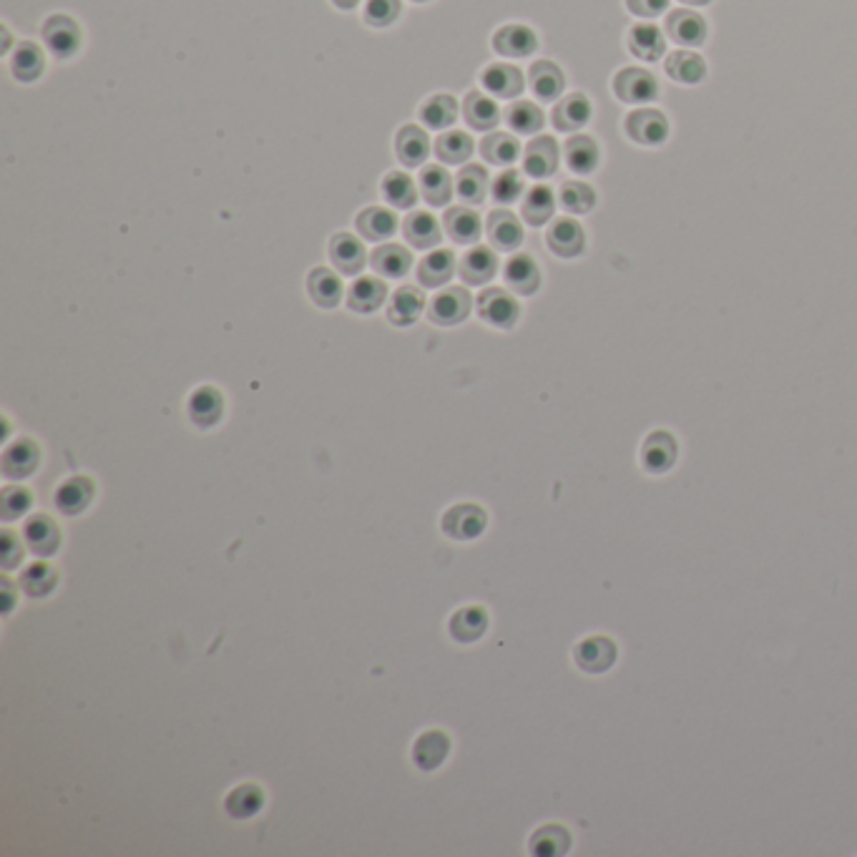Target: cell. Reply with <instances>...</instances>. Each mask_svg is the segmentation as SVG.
<instances>
[{"label": "cell", "mask_w": 857, "mask_h": 857, "mask_svg": "<svg viewBox=\"0 0 857 857\" xmlns=\"http://www.w3.org/2000/svg\"><path fill=\"white\" fill-rule=\"evenodd\" d=\"M614 93L616 99L624 101V104H651L659 96V83H656L654 73H649L646 68L629 66L621 68L614 76Z\"/></svg>", "instance_id": "1"}, {"label": "cell", "mask_w": 857, "mask_h": 857, "mask_svg": "<svg viewBox=\"0 0 857 857\" xmlns=\"http://www.w3.org/2000/svg\"><path fill=\"white\" fill-rule=\"evenodd\" d=\"M41 36L48 51L56 58H73L78 53V48L83 46L81 26H78L71 16H63V13L46 18V23H43L41 28Z\"/></svg>", "instance_id": "2"}, {"label": "cell", "mask_w": 857, "mask_h": 857, "mask_svg": "<svg viewBox=\"0 0 857 857\" xmlns=\"http://www.w3.org/2000/svg\"><path fill=\"white\" fill-rule=\"evenodd\" d=\"M478 315L491 327L511 330L518 322V317H521V307H518L516 297L508 295L506 290L488 287V290H483V295L478 297Z\"/></svg>", "instance_id": "3"}, {"label": "cell", "mask_w": 857, "mask_h": 857, "mask_svg": "<svg viewBox=\"0 0 857 857\" xmlns=\"http://www.w3.org/2000/svg\"><path fill=\"white\" fill-rule=\"evenodd\" d=\"M626 136L641 146H661L669 139V121L656 109H636L624 121Z\"/></svg>", "instance_id": "4"}, {"label": "cell", "mask_w": 857, "mask_h": 857, "mask_svg": "<svg viewBox=\"0 0 857 857\" xmlns=\"http://www.w3.org/2000/svg\"><path fill=\"white\" fill-rule=\"evenodd\" d=\"M488 516L475 503H458L443 516V531L455 541H473L486 531Z\"/></svg>", "instance_id": "5"}, {"label": "cell", "mask_w": 857, "mask_h": 857, "mask_svg": "<svg viewBox=\"0 0 857 857\" xmlns=\"http://www.w3.org/2000/svg\"><path fill=\"white\" fill-rule=\"evenodd\" d=\"M666 36L672 38L677 46L697 48L707 41V21L692 8H677L666 16Z\"/></svg>", "instance_id": "6"}, {"label": "cell", "mask_w": 857, "mask_h": 857, "mask_svg": "<svg viewBox=\"0 0 857 857\" xmlns=\"http://www.w3.org/2000/svg\"><path fill=\"white\" fill-rule=\"evenodd\" d=\"M470 305H473V300H470L468 290H463V287H448V290L438 292V295L433 297V302H430L428 307V315L435 325L453 327L470 315Z\"/></svg>", "instance_id": "7"}, {"label": "cell", "mask_w": 857, "mask_h": 857, "mask_svg": "<svg viewBox=\"0 0 857 857\" xmlns=\"http://www.w3.org/2000/svg\"><path fill=\"white\" fill-rule=\"evenodd\" d=\"M546 242H548V249H551L556 257L574 259L579 257L586 247L584 227H581L576 219H568V217L556 219V222L548 227Z\"/></svg>", "instance_id": "8"}, {"label": "cell", "mask_w": 857, "mask_h": 857, "mask_svg": "<svg viewBox=\"0 0 857 857\" xmlns=\"http://www.w3.org/2000/svg\"><path fill=\"white\" fill-rule=\"evenodd\" d=\"M493 48L506 58H528L531 53H536L538 36L531 26L508 23V26H501L493 33Z\"/></svg>", "instance_id": "9"}, {"label": "cell", "mask_w": 857, "mask_h": 857, "mask_svg": "<svg viewBox=\"0 0 857 857\" xmlns=\"http://www.w3.org/2000/svg\"><path fill=\"white\" fill-rule=\"evenodd\" d=\"M38 463H41V448L28 438L16 440V443L8 445L6 453H3V460H0V465H3V475L11 478V481H23V478H28V475L38 468Z\"/></svg>", "instance_id": "10"}, {"label": "cell", "mask_w": 857, "mask_h": 857, "mask_svg": "<svg viewBox=\"0 0 857 857\" xmlns=\"http://www.w3.org/2000/svg\"><path fill=\"white\" fill-rule=\"evenodd\" d=\"M23 541L36 556H53L61 548V531L51 516L38 513V516L28 518L26 526H23Z\"/></svg>", "instance_id": "11"}, {"label": "cell", "mask_w": 857, "mask_h": 857, "mask_svg": "<svg viewBox=\"0 0 857 857\" xmlns=\"http://www.w3.org/2000/svg\"><path fill=\"white\" fill-rule=\"evenodd\" d=\"M558 169V144L551 136H538L523 151V171L533 179H548Z\"/></svg>", "instance_id": "12"}, {"label": "cell", "mask_w": 857, "mask_h": 857, "mask_svg": "<svg viewBox=\"0 0 857 857\" xmlns=\"http://www.w3.org/2000/svg\"><path fill=\"white\" fill-rule=\"evenodd\" d=\"M481 83L496 99H516L518 93L523 91V86H526L523 73L516 66H511V63H491L481 73Z\"/></svg>", "instance_id": "13"}, {"label": "cell", "mask_w": 857, "mask_h": 857, "mask_svg": "<svg viewBox=\"0 0 857 857\" xmlns=\"http://www.w3.org/2000/svg\"><path fill=\"white\" fill-rule=\"evenodd\" d=\"M388 300V287L383 279L377 277H360L352 282L350 292H347V307L360 315H370L377 312Z\"/></svg>", "instance_id": "14"}, {"label": "cell", "mask_w": 857, "mask_h": 857, "mask_svg": "<svg viewBox=\"0 0 857 857\" xmlns=\"http://www.w3.org/2000/svg\"><path fill=\"white\" fill-rule=\"evenodd\" d=\"M674 460H677V440L666 430H656L649 438L644 440V448H641V465H644L649 473H666L672 468Z\"/></svg>", "instance_id": "15"}, {"label": "cell", "mask_w": 857, "mask_h": 857, "mask_svg": "<svg viewBox=\"0 0 857 857\" xmlns=\"http://www.w3.org/2000/svg\"><path fill=\"white\" fill-rule=\"evenodd\" d=\"M498 274V257L491 247H470L460 262V277L465 284L481 287Z\"/></svg>", "instance_id": "16"}, {"label": "cell", "mask_w": 857, "mask_h": 857, "mask_svg": "<svg viewBox=\"0 0 857 857\" xmlns=\"http://www.w3.org/2000/svg\"><path fill=\"white\" fill-rule=\"evenodd\" d=\"M503 277L516 295H533L541 287V269L528 254H513L503 267Z\"/></svg>", "instance_id": "17"}, {"label": "cell", "mask_w": 857, "mask_h": 857, "mask_svg": "<svg viewBox=\"0 0 857 857\" xmlns=\"http://www.w3.org/2000/svg\"><path fill=\"white\" fill-rule=\"evenodd\" d=\"M488 239L493 247L503 249V252H513L523 244V227L521 219L508 209H496L488 217Z\"/></svg>", "instance_id": "18"}, {"label": "cell", "mask_w": 857, "mask_h": 857, "mask_svg": "<svg viewBox=\"0 0 857 857\" xmlns=\"http://www.w3.org/2000/svg\"><path fill=\"white\" fill-rule=\"evenodd\" d=\"M224 415V395L212 385H202L189 398V418L199 425V428H212L222 420Z\"/></svg>", "instance_id": "19"}, {"label": "cell", "mask_w": 857, "mask_h": 857, "mask_svg": "<svg viewBox=\"0 0 857 857\" xmlns=\"http://www.w3.org/2000/svg\"><path fill=\"white\" fill-rule=\"evenodd\" d=\"M616 659V646L614 641L606 639V636H589V639L581 641L576 646V664L584 669V672H606Z\"/></svg>", "instance_id": "20"}, {"label": "cell", "mask_w": 857, "mask_h": 857, "mask_svg": "<svg viewBox=\"0 0 857 857\" xmlns=\"http://www.w3.org/2000/svg\"><path fill=\"white\" fill-rule=\"evenodd\" d=\"M664 71L672 81L682 83V86H694V83H702L704 76H707V61L699 53L682 48V51H674L672 56L666 58Z\"/></svg>", "instance_id": "21"}, {"label": "cell", "mask_w": 857, "mask_h": 857, "mask_svg": "<svg viewBox=\"0 0 857 857\" xmlns=\"http://www.w3.org/2000/svg\"><path fill=\"white\" fill-rule=\"evenodd\" d=\"M330 259L342 274H360L365 267V247L350 232H340L330 242Z\"/></svg>", "instance_id": "22"}, {"label": "cell", "mask_w": 857, "mask_h": 857, "mask_svg": "<svg viewBox=\"0 0 857 857\" xmlns=\"http://www.w3.org/2000/svg\"><path fill=\"white\" fill-rule=\"evenodd\" d=\"M398 227V214L388 207H367L365 212L357 214V229L370 242H385L398 232Z\"/></svg>", "instance_id": "23"}, {"label": "cell", "mask_w": 857, "mask_h": 857, "mask_svg": "<svg viewBox=\"0 0 857 857\" xmlns=\"http://www.w3.org/2000/svg\"><path fill=\"white\" fill-rule=\"evenodd\" d=\"M528 83L538 101H556L566 88V76L553 61H536L528 71Z\"/></svg>", "instance_id": "24"}, {"label": "cell", "mask_w": 857, "mask_h": 857, "mask_svg": "<svg viewBox=\"0 0 857 857\" xmlns=\"http://www.w3.org/2000/svg\"><path fill=\"white\" fill-rule=\"evenodd\" d=\"M591 121V101L584 93H568L553 109V126L558 131H576L584 129Z\"/></svg>", "instance_id": "25"}, {"label": "cell", "mask_w": 857, "mask_h": 857, "mask_svg": "<svg viewBox=\"0 0 857 857\" xmlns=\"http://www.w3.org/2000/svg\"><path fill=\"white\" fill-rule=\"evenodd\" d=\"M445 232L455 244H475L483 234V222L470 207H453L445 212Z\"/></svg>", "instance_id": "26"}, {"label": "cell", "mask_w": 857, "mask_h": 857, "mask_svg": "<svg viewBox=\"0 0 857 857\" xmlns=\"http://www.w3.org/2000/svg\"><path fill=\"white\" fill-rule=\"evenodd\" d=\"M450 752V739L448 734L438 732V729H430V732L420 734L413 744V762L420 770H435L445 762Z\"/></svg>", "instance_id": "27"}, {"label": "cell", "mask_w": 857, "mask_h": 857, "mask_svg": "<svg viewBox=\"0 0 857 857\" xmlns=\"http://www.w3.org/2000/svg\"><path fill=\"white\" fill-rule=\"evenodd\" d=\"M93 493H96V488H93L91 478H86V475L68 478L56 491V508L66 516H78L93 501Z\"/></svg>", "instance_id": "28"}, {"label": "cell", "mask_w": 857, "mask_h": 857, "mask_svg": "<svg viewBox=\"0 0 857 857\" xmlns=\"http://www.w3.org/2000/svg\"><path fill=\"white\" fill-rule=\"evenodd\" d=\"M395 151L403 166H423L430 156V139L420 126L408 124L398 131Z\"/></svg>", "instance_id": "29"}, {"label": "cell", "mask_w": 857, "mask_h": 857, "mask_svg": "<svg viewBox=\"0 0 857 857\" xmlns=\"http://www.w3.org/2000/svg\"><path fill=\"white\" fill-rule=\"evenodd\" d=\"M307 290L310 297L315 300V305L332 310V307L340 305L342 300V279L340 274L332 272L330 267H315L307 277Z\"/></svg>", "instance_id": "30"}, {"label": "cell", "mask_w": 857, "mask_h": 857, "mask_svg": "<svg viewBox=\"0 0 857 857\" xmlns=\"http://www.w3.org/2000/svg\"><path fill=\"white\" fill-rule=\"evenodd\" d=\"M455 254L450 249H433L423 257L418 267V279L423 287H443L455 274Z\"/></svg>", "instance_id": "31"}, {"label": "cell", "mask_w": 857, "mask_h": 857, "mask_svg": "<svg viewBox=\"0 0 857 857\" xmlns=\"http://www.w3.org/2000/svg\"><path fill=\"white\" fill-rule=\"evenodd\" d=\"M463 116L473 129L491 131L501 121V109H498L493 96H486L481 91H470L463 101Z\"/></svg>", "instance_id": "32"}, {"label": "cell", "mask_w": 857, "mask_h": 857, "mask_svg": "<svg viewBox=\"0 0 857 857\" xmlns=\"http://www.w3.org/2000/svg\"><path fill=\"white\" fill-rule=\"evenodd\" d=\"M403 232H405V239L418 249L438 247L440 239H443V227H440L438 217L430 212L410 214V217L403 222Z\"/></svg>", "instance_id": "33"}, {"label": "cell", "mask_w": 857, "mask_h": 857, "mask_svg": "<svg viewBox=\"0 0 857 857\" xmlns=\"http://www.w3.org/2000/svg\"><path fill=\"white\" fill-rule=\"evenodd\" d=\"M629 51L634 53L639 61H659L666 51L664 33L656 26H651V23H639V26H634L629 31Z\"/></svg>", "instance_id": "34"}, {"label": "cell", "mask_w": 857, "mask_h": 857, "mask_svg": "<svg viewBox=\"0 0 857 857\" xmlns=\"http://www.w3.org/2000/svg\"><path fill=\"white\" fill-rule=\"evenodd\" d=\"M11 71L23 83L38 81L43 71H46V53H43V48L33 41L18 43L16 53L11 58Z\"/></svg>", "instance_id": "35"}, {"label": "cell", "mask_w": 857, "mask_h": 857, "mask_svg": "<svg viewBox=\"0 0 857 857\" xmlns=\"http://www.w3.org/2000/svg\"><path fill=\"white\" fill-rule=\"evenodd\" d=\"M425 297L418 287H400L388 307V320L398 327H410L423 315Z\"/></svg>", "instance_id": "36"}, {"label": "cell", "mask_w": 857, "mask_h": 857, "mask_svg": "<svg viewBox=\"0 0 857 857\" xmlns=\"http://www.w3.org/2000/svg\"><path fill=\"white\" fill-rule=\"evenodd\" d=\"M372 267L388 279H403L413 267V254L403 244H383L372 252Z\"/></svg>", "instance_id": "37"}, {"label": "cell", "mask_w": 857, "mask_h": 857, "mask_svg": "<svg viewBox=\"0 0 857 857\" xmlns=\"http://www.w3.org/2000/svg\"><path fill=\"white\" fill-rule=\"evenodd\" d=\"M486 629L488 614L481 606H465V609L455 611L453 619H450V634H453L455 641H463V644L478 641L486 634Z\"/></svg>", "instance_id": "38"}, {"label": "cell", "mask_w": 857, "mask_h": 857, "mask_svg": "<svg viewBox=\"0 0 857 857\" xmlns=\"http://www.w3.org/2000/svg\"><path fill=\"white\" fill-rule=\"evenodd\" d=\"M488 189L491 184H488L486 166L468 164L455 176V192L465 204H481L488 197Z\"/></svg>", "instance_id": "39"}, {"label": "cell", "mask_w": 857, "mask_h": 857, "mask_svg": "<svg viewBox=\"0 0 857 857\" xmlns=\"http://www.w3.org/2000/svg\"><path fill=\"white\" fill-rule=\"evenodd\" d=\"M420 119L428 129L445 131L448 126L455 124L458 119V101L450 96V93H435L420 106Z\"/></svg>", "instance_id": "40"}, {"label": "cell", "mask_w": 857, "mask_h": 857, "mask_svg": "<svg viewBox=\"0 0 857 857\" xmlns=\"http://www.w3.org/2000/svg\"><path fill=\"white\" fill-rule=\"evenodd\" d=\"M566 164L574 174H591L599 166V146L591 136H571L566 141Z\"/></svg>", "instance_id": "41"}, {"label": "cell", "mask_w": 857, "mask_h": 857, "mask_svg": "<svg viewBox=\"0 0 857 857\" xmlns=\"http://www.w3.org/2000/svg\"><path fill=\"white\" fill-rule=\"evenodd\" d=\"M380 189H383V197L390 207L410 209L418 202V186H415L413 176L405 174V171H390Z\"/></svg>", "instance_id": "42"}, {"label": "cell", "mask_w": 857, "mask_h": 857, "mask_svg": "<svg viewBox=\"0 0 857 857\" xmlns=\"http://www.w3.org/2000/svg\"><path fill=\"white\" fill-rule=\"evenodd\" d=\"M420 192L433 207H445L453 197V179L443 166H425L420 174Z\"/></svg>", "instance_id": "43"}, {"label": "cell", "mask_w": 857, "mask_h": 857, "mask_svg": "<svg viewBox=\"0 0 857 857\" xmlns=\"http://www.w3.org/2000/svg\"><path fill=\"white\" fill-rule=\"evenodd\" d=\"M523 219H526L531 227H543L548 219L553 217V209H556V197L548 186H531L523 197Z\"/></svg>", "instance_id": "44"}, {"label": "cell", "mask_w": 857, "mask_h": 857, "mask_svg": "<svg viewBox=\"0 0 857 857\" xmlns=\"http://www.w3.org/2000/svg\"><path fill=\"white\" fill-rule=\"evenodd\" d=\"M473 149V139H470L465 131L458 129L443 131V134L438 136V141H435V154L440 156L443 164H463V161H468L470 156H473Z\"/></svg>", "instance_id": "45"}, {"label": "cell", "mask_w": 857, "mask_h": 857, "mask_svg": "<svg viewBox=\"0 0 857 857\" xmlns=\"http://www.w3.org/2000/svg\"><path fill=\"white\" fill-rule=\"evenodd\" d=\"M262 805H264V792L259 790L257 785L234 787V790L227 795V800H224V807H227V812L234 817V820H249V817H254L259 810H262Z\"/></svg>", "instance_id": "46"}, {"label": "cell", "mask_w": 857, "mask_h": 857, "mask_svg": "<svg viewBox=\"0 0 857 857\" xmlns=\"http://www.w3.org/2000/svg\"><path fill=\"white\" fill-rule=\"evenodd\" d=\"M483 159L496 166H511L521 156V144L511 134H491L481 144Z\"/></svg>", "instance_id": "47"}, {"label": "cell", "mask_w": 857, "mask_h": 857, "mask_svg": "<svg viewBox=\"0 0 857 857\" xmlns=\"http://www.w3.org/2000/svg\"><path fill=\"white\" fill-rule=\"evenodd\" d=\"M58 584V576L48 563H31L21 576V589L33 599L48 596Z\"/></svg>", "instance_id": "48"}, {"label": "cell", "mask_w": 857, "mask_h": 857, "mask_svg": "<svg viewBox=\"0 0 857 857\" xmlns=\"http://www.w3.org/2000/svg\"><path fill=\"white\" fill-rule=\"evenodd\" d=\"M506 121L516 134L531 136L543 129V111L538 109L533 101H516V104L508 109Z\"/></svg>", "instance_id": "49"}, {"label": "cell", "mask_w": 857, "mask_h": 857, "mask_svg": "<svg viewBox=\"0 0 857 857\" xmlns=\"http://www.w3.org/2000/svg\"><path fill=\"white\" fill-rule=\"evenodd\" d=\"M561 207L571 214H589L596 204V192L586 181H566L561 186Z\"/></svg>", "instance_id": "50"}, {"label": "cell", "mask_w": 857, "mask_h": 857, "mask_svg": "<svg viewBox=\"0 0 857 857\" xmlns=\"http://www.w3.org/2000/svg\"><path fill=\"white\" fill-rule=\"evenodd\" d=\"M568 832L561 825H546L531 837V852L538 857H553L568 850Z\"/></svg>", "instance_id": "51"}, {"label": "cell", "mask_w": 857, "mask_h": 857, "mask_svg": "<svg viewBox=\"0 0 857 857\" xmlns=\"http://www.w3.org/2000/svg\"><path fill=\"white\" fill-rule=\"evenodd\" d=\"M491 194L493 199H496V204H501V207H508V204L518 202L523 194V176L513 169L501 171V174L493 179Z\"/></svg>", "instance_id": "52"}, {"label": "cell", "mask_w": 857, "mask_h": 857, "mask_svg": "<svg viewBox=\"0 0 857 857\" xmlns=\"http://www.w3.org/2000/svg\"><path fill=\"white\" fill-rule=\"evenodd\" d=\"M33 506V496L23 486H8L0 493V516L6 521H16Z\"/></svg>", "instance_id": "53"}, {"label": "cell", "mask_w": 857, "mask_h": 857, "mask_svg": "<svg viewBox=\"0 0 857 857\" xmlns=\"http://www.w3.org/2000/svg\"><path fill=\"white\" fill-rule=\"evenodd\" d=\"M403 3L400 0H365V21L372 28H388L400 18Z\"/></svg>", "instance_id": "54"}, {"label": "cell", "mask_w": 857, "mask_h": 857, "mask_svg": "<svg viewBox=\"0 0 857 857\" xmlns=\"http://www.w3.org/2000/svg\"><path fill=\"white\" fill-rule=\"evenodd\" d=\"M0 558H3L6 568H16L23 561V546L18 543V536L13 531L0 533Z\"/></svg>", "instance_id": "55"}, {"label": "cell", "mask_w": 857, "mask_h": 857, "mask_svg": "<svg viewBox=\"0 0 857 857\" xmlns=\"http://www.w3.org/2000/svg\"><path fill=\"white\" fill-rule=\"evenodd\" d=\"M626 8L629 13L639 18H656L661 13H666L669 8V0H626Z\"/></svg>", "instance_id": "56"}, {"label": "cell", "mask_w": 857, "mask_h": 857, "mask_svg": "<svg viewBox=\"0 0 857 857\" xmlns=\"http://www.w3.org/2000/svg\"><path fill=\"white\" fill-rule=\"evenodd\" d=\"M13 609V591H11V581L3 579V611H11Z\"/></svg>", "instance_id": "57"}, {"label": "cell", "mask_w": 857, "mask_h": 857, "mask_svg": "<svg viewBox=\"0 0 857 857\" xmlns=\"http://www.w3.org/2000/svg\"><path fill=\"white\" fill-rule=\"evenodd\" d=\"M340 11H352V8L360 6V0H332Z\"/></svg>", "instance_id": "58"}, {"label": "cell", "mask_w": 857, "mask_h": 857, "mask_svg": "<svg viewBox=\"0 0 857 857\" xmlns=\"http://www.w3.org/2000/svg\"><path fill=\"white\" fill-rule=\"evenodd\" d=\"M679 3H684V6L699 8V6H709V3H712V0H679Z\"/></svg>", "instance_id": "59"}, {"label": "cell", "mask_w": 857, "mask_h": 857, "mask_svg": "<svg viewBox=\"0 0 857 857\" xmlns=\"http://www.w3.org/2000/svg\"><path fill=\"white\" fill-rule=\"evenodd\" d=\"M8 43H11V33H8V28L3 26V46H0V51L8 53V48H11V46H8Z\"/></svg>", "instance_id": "60"}, {"label": "cell", "mask_w": 857, "mask_h": 857, "mask_svg": "<svg viewBox=\"0 0 857 857\" xmlns=\"http://www.w3.org/2000/svg\"><path fill=\"white\" fill-rule=\"evenodd\" d=\"M413 3H428V0H413Z\"/></svg>", "instance_id": "61"}]
</instances>
